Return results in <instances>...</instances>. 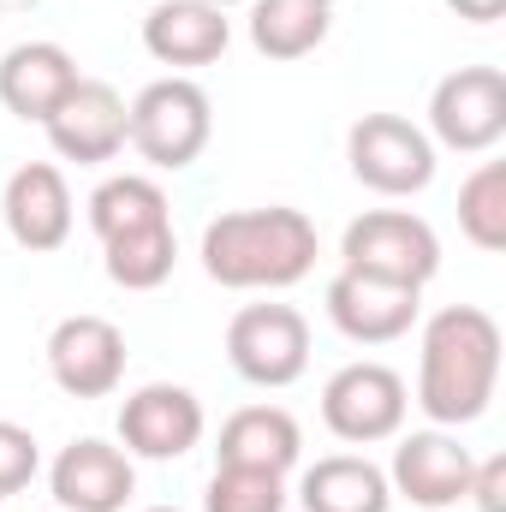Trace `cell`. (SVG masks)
<instances>
[{
  "label": "cell",
  "instance_id": "10",
  "mask_svg": "<svg viewBox=\"0 0 506 512\" xmlns=\"http://www.w3.org/2000/svg\"><path fill=\"white\" fill-rule=\"evenodd\" d=\"M120 441L143 459H179L203 441V405L191 387L149 382L120 405Z\"/></svg>",
  "mask_w": 506,
  "mask_h": 512
},
{
  "label": "cell",
  "instance_id": "16",
  "mask_svg": "<svg viewBox=\"0 0 506 512\" xmlns=\"http://www.w3.org/2000/svg\"><path fill=\"white\" fill-rule=\"evenodd\" d=\"M78 84V60L60 42H18L0 60V102L18 120H48Z\"/></svg>",
  "mask_w": 506,
  "mask_h": 512
},
{
  "label": "cell",
  "instance_id": "7",
  "mask_svg": "<svg viewBox=\"0 0 506 512\" xmlns=\"http://www.w3.org/2000/svg\"><path fill=\"white\" fill-rule=\"evenodd\" d=\"M429 126L447 149H489L506 131V72L501 66H459L429 96Z\"/></svg>",
  "mask_w": 506,
  "mask_h": 512
},
{
  "label": "cell",
  "instance_id": "8",
  "mask_svg": "<svg viewBox=\"0 0 506 512\" xmlns=\"http://www.w3.org/2000/svg\"><path fill=\"white\" fill-rule=\"evenodd\" d=\"M405 417V382L387 364H346L322 387V423L340 441H381Z\"/></svg>",
  "mask_w": 506,
  "mask_h": 512
},
{
  "label": "cell",
  "instance_id": "22",
  "mask_svg": "<svg viewBox=\"0 0 506 512\" xmlns=\"http://www.w3.org/2000/svg\"><path fill=\"white\" fill-rule=\"evenodd\" d=\"M102 251H108V274H114V286H126V292H149V286H161L167 274H173V227L167 221H155V227H131L120 239H102Z\"/></svg>",
  "mask_w": 506,
  "mask_h": 512
},
{
  "label": "cell",
  "instance_id": "27",
  "mask_svg": "<svg viewBox=\"0 0 506 512\" xmlns=\"http://www.w3.org/2000/svg\"><path fill=\"white\" fill-rule=\"evenodd\" d=\"M453 12H465V18H477V24H483V18H501L506 0H453Z\"/></svg>",
  "mask_w": 506,
  "mask_h": 512
},
{
  "label": "cell",
  "instance_id": "4",
  "mask_svg": "<svg viewBox=\"0 0 506 512\" xmlns=\"http://www.w3.org/2000/svg\"><path fill=\"white\" fill-rule=\"evenodd\" d=\"M126 137L155 167H191L209 143V96L191 78H155L126 108Z\"/></svg>",
  "mask_w": 506,
  "mask_h": 512
},
{
  "label": "cell",
  "instance_id": "17",
  "mask_svg": "<svg viewBox=\"0 0 506 512\" xmlns=\"http://www.w3.org/2000/svg\"><path fill=\"white\" fill-rule=\"evenodd\" d=\"M328 316L346 340L358 346H381V340H399L411 322H417V292L405 286H381V280H364V274H334L328 286Z\"/></svg>",
  "mask_w": 506,
  "mask_h": 512
},
{
  "label": "cell",
  "instance_id": "2",
  "mask_svg": "<svg viewBox=\"0 0 506 512\" xmlns=\"http://www.w3.org/2000/svg\"><path fill=\"white\" fill-rule=\"evenodd\" d=\"M316 262V227L304 209L268 203V209H233L209 221L203 233V268L209 280L251 292V286H292Z\"/></svg>",
  "mask_w": 506,
  "mask_h": 512
},
{
  "label": "cell",
  "instance_id": "3",
  "mask_svg": "<svg viewBox=\"0 0 506 512\" xmlns=\"http://www.w3.org/2000/svg\"><path fill=\"white\" fill-rule=\"evenodd\" d=\"M340 256H346V274L423 292L429 274L441 268V239H435L429 221H417V215H405V209H370L364 221L346 227Z\"/></svg>",
  "mask_w": 506,
  "mask_h": 512
},
{
  "label": "cell",
  "instance_id": "1",
  "mask_svg": "<svg viewBox=\"0 0 506 512\" xmlns=\"http://www.w3.org/2000/svg\"><path fill=\"white\" fill-rule=\"evenodd\" d=\"M495 376H501V322L477 304H447L423 328L417 405L435 423H471L489 411Z\"/></svg>",
  "mask_w": 506,
  "mask_h": 512
},
{
  "label": "cell",
  "instance_id": "23",
  "mask_svg": "<svg viewBox=\"0 0 506 512\" xmlns=\"http://www.w3.org/2000/svg\"><path fill=\"white\" fill-rule=\"evenodd\" d=\"M459 227L477 251H506V161H483L459 185Z\"/></svg>",
  "mask_w": 506,
  "mask_h": 512
},
{
  "label": "cell",
  "instance_id": "14",
  "mask_svg": "<svg viewBox=\"0 0 506 512\" xmlns=\"http://www.w3.org/2000/svg\"><path fill=\"white\" fill-rule=\"evenodd\" d=\"M48 483H54V501L66 512H120L131 495V459L120 447L84 435V441L60 447Z\"/></svg>",
  "mask_w": 506,
  "mask_h": 512
},
{
  "label": "cell",
  "instance_id": "19",
  "mask_svg": "<svg viewBox=\"0 0 506 512\" xmlns=\"http://www.w3.org/2000/svg\"><path fill=\"white\" fill-rule=\"evenodd\" d=\"M304 512H387L393 489L370 459L358 453H334V459H316L304 471V489H298Z\"/></svg>",
  "mask_w": 506,
  "mask_h": 512
},
{
  "label": "cell",
  "instance_id": "11",
  "mask_svg": "<svg viewBox=\"0 0 506 512\" xmlns=\"http://www.w3.org/2000/svg\"><path fill=\"white\" fill-rule=\"evenodd\" d=\"M42 126H48V143H54L66 161H84V167H90V161H114L120 143H126V102H120L114 84L78 78L72 96H66Z\"/></svg>",
  "mask_w": 506,
  "mask_h": 512
},
{
  "label": "cell",
  "instance_id": "21",
  "mask_svg": "<svg viewBox=\"0 0 506 512\" xmlns=\"http://www.w3.org/2000/svg\"><path fill=\"white\" fill-rule=\"evenodd\" d=\"M167 221V191L143 173H120V179H102L90 191V227L102 239H120L131 227H155Z\"/></svg>",
  "mask_w": 506,
  "mask_h": 512
},
{
  "label": "cell",
  "instance_id": "9",
  "mask_svg": "<svg viewBox=\"0 0 506 512\" xmlns=\"http://www.w3.org/2000/svg\"><path fill=\"white\" fill-rule=\"evenodd\" d=\"M48 370L72 399H102L126 376V334L108 316H66L48 334Z\"/></svg>",
  "mask_w": 506,
  "mask_h": 512
},
{
  "label": "cell",
  "instance_id": "12",
  "mask_svg": "<svg viewBox=\"0 0 506 512\" xmlns=\"http://www.w3.org/2000/svg\"><path fill=\"white\" fill-rule=\"evenodd\" d=\"M6 227L24 251H60L66 233H72V191H66V173L48 167V161H30L6 179Z\"/></svg>",
  "mask_w": 506,
  "mask_h": 512
},
{
  "label": "cell",
  "instance_id": "15",
  "mask_svg": "<svg viewBox=\"0 0 506 512\" xmlns=\"http://www.w3.org/2000/svg\"><path fill=\"white\" fill-rule=\"evenodd\" d=\"M143 48L161 66H209L227 54V12L215 0H155L143 18Z\"/></svg>",
  "mask_w": 506,
  "mask_h": 512
},
{
  "label": "cell",
  "instance_id": "6",
  "mask_svg": "<svg viewBox=\"0 0 506 512\" xmlns=\"http://www.w3.org/2000/svg\"><path fill=\"white\" fill-rule=\"evenodd\" d=\"M352 173L381 197H411L435 179V143L399 114H364L346 137Z\"/></svg>",
  "mask_w": 506,
  "mask_h": 512
},
{
  "label": "cell",
  "instance_id": "18",
  "mask_svg": "<svg viewBox=\"0 0 506 512\" xmlns=\"http://www.w3.org/2000/svg\"><path fill=\"white\" fill-rule=\"evenodd\" d=\"M298 423H292V411H280V405H245V411H233L227 423H221V465H245V471H274V477H286L292 471V459H298Z\"/></svg>",
  "mask_w": 506,
  "mask_h": 512
},
{
  "label": "cell",
  "instance_id": "20",
  "mask_svg": "<svg viewBox=\"0 0 506 512\" xmlns=\"http://www.w3.org/2000/svg\"><path fill=\"white\" fill-rule=\"evenodd\" d=\"M334 30V0H251V42L268 60H304Z\"/></svg>",
  "mask_w": 506,
  "mask_h": 512
},
{
  "label": "cell",
  "instance_id": "25",
  "mask_svg": "<svg viewBox=\"0 0 506 512\" xmlns=\"http://www.w3.org/2000/svg\"><path fill=\"white\" fill-rule=\"evenodd\" d=\"M36 459H42V453H36V435L0 417V495H18V489L36 477Z\"/></svg>",
  "mask_w": 506,
  "mask_h": 512
},
{
  "label": "cell",
  "instance_id": "24",
  "mask_svg": "<svg viewBox=\"0 0 506 512\" xmlns=\"http://www.w3.org/2000/svg\"><path fill=\"white\" fill-rule=\"evenodd\" d=\"M209 512H286V489L274 471H245V465H215L209 477Z\"/></svg>",
  "mask_w": 506,
  "mask_h": 512
},
{
  "label": "cell",
  "instance_id": "13",
  "mask_svg": "<svg viewBox=\"0 0 506 512\" xmlns=\"http://www.w3.org/2000/svg\"><path fill=\"white\" fill-rule=\"evenodd\" d=\"M471 471H477V459L453 435H441V429L405 435L399 453H393V489L405 501H417V507H453V501H465Z\"/></svg>",
  "mask_w": 506,
  "mask_h": 512
},
{
  "label": "cell",
  "instance_id": "26",
  "mask_svg": "<svg viewBox=\"0 0 506 512\" xmlns=\"http://www.w3.org/2000/svg\"><path fill=\"white\" fill-rule=\"evenodd\" d=\"M477 512H506V459H483L477 471H471V489H465Z\"/></svg>",
  "mask_w": 506,
  "mask_h": 512
},
{
  "label": "cell",
  "instance_id": "28",
  "mask_svg": "<svg viewBox=\"0 0 506 512\" xmlns=\"http://www.w3.org/2000/svg\"><path fill=\"white\" fill-rule=\"evenodd\" d=\"M149 512H179V507H149Z\"/></svg>",
  "mask_w": 506,
  "mask_h": 512
},
{
  "label": "cell",
  "instance_id": "5",
  "mask_svg": "<svg viewBox=\"0 0 506 512\" xmlns=\"http://www.w3.org/2000/svg\"><path fill=\"white\" fill-rule=\"evenodd\" d=\"M227 358L256 387H286L310 364V322L292 304H245L227 322Z\"/></svg>",
  "mask_w": 506,
  "mask_h": 512
}]
</instances>
